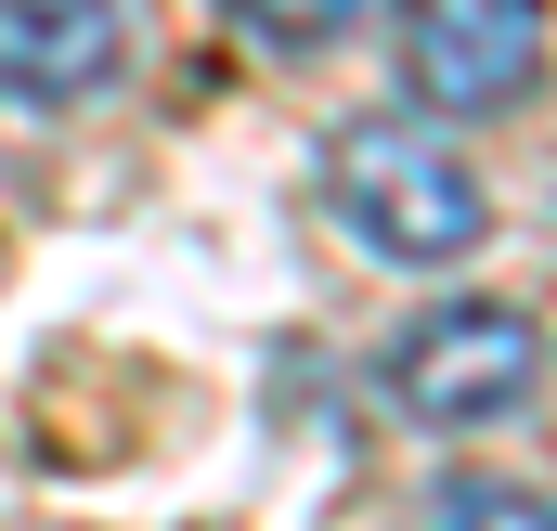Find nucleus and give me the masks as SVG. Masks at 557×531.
Returning <instances> with one entry per match:
<instances>
[{
	"mask_svg": "<svg viewBox=\"0 0 557 531\" xmlns=\"http://www.w3.org/2000/svg\"><path fill=\"white\" fill-rule=\"evenodd\" d=\"M324 195H337V221H350L363 260H403V272H454V260H480V234H493L480 156L441 131L428 104L350 118V131L324 143Z\"/></svg>",
	"mask_w": 557,
	"mask_h": 531,
	"instance_id": "obj_1",
	"label": "nucleus"
},
{
	"mask_svg": "<svg viewBox=\"0 0 557 531\" xmlns=\"http://www.w3.org/2000/svg\"><path fill=\"white\" fill-rule=\"evenodd\" d=\"M416 531H557V493H532V480H441Z\"/></svg>",
	"mask_w": 557,
	"mask_h": 531,
	"instance_id": "obj_5",
	"label": "nucleus"
},
{
	"mask_svg": "<svg viewBox=\"0 0 557 531\" xmlns=\"http://www.w3.org/2000/svg\"><path fill=\"white\" fill-rule=\"evenodd\" d=\"M532 376H545V337L506 298H441L428 324L389 337V402L416 428H493V415L532 402Z\"/></svg>",
	"mask_w": 557,
	"mask_h": 531,
	"instance_id": "obj_2",
	"label": "nucleus"
},
{
	"mask_svg": "<svg viewBox=\"0 0 557 531\" xmlns=\"http://www.w3.org/2000/svg\"><path fill=\"white\" fill-rule=\"evenodd\" d=\"M221 13H234L260 52H337V39H350L376 0H221Z\"/></svg>",
	"mask_w": 557,
	"mask_h": 531,
	"instance_id": "obj_6",
	"label": "nucleus"
},
{
	"mask_svg": "<svg viewBox=\"0 0 557 531\" xmlns=\"http://www.w3.org/2000/svg\"><path fill=\"white\" fill-rule=\"evenodd\" d=\"M117 52H131L117 0H0V91L13 104H78L117 78Z\"/></svg>",
	"mask_w": 557,
	"mask_h": 531,
	"instance_id": "obj_4",
	"label": "nucleus"
},
{
	"mask_svg": "<svg viewBox=\"0 0 557 531\" xmlns=\"http://www.w3.org/2000/svg\"><path fill=\"white\" fill-rule=\"evenodd\" d=\"M403 91L428 118H506L545 91V0H416Z\"/></svg>",
	"mask_w": 557,
	"mask_h": 531,
	"instance_id": "obj_3",
	"label": "nucleus"
}]
</instances>
